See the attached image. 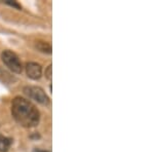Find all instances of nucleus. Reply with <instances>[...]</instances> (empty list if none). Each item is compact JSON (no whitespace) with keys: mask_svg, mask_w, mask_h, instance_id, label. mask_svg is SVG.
Here are the masks:
<instances>
[{"mask_svg":"<svg viewBox=\"0 0 154 152\" xmlns=\"http://www.w3.org/2000/svg\"><path fill=\"white\" fill-rule=\"evenodd\" d=\"M11 115L20 126L35 128L40 121V112L32 102L23 97H16L11 102Z\"/></svg>","mask_w":154,"mask_h":152,"instance_id":"1","label":"nucleus"},{"mask_svg":"<svg viewBox=\"0 0 154 152\" xmlns=\"http://www.w3.org/2000/svg\"><path fill=\"white\" fill-rule=\"evenodd\" d=\"M1 60L4 65L9 69L11 72L16 74H21L23 71L22 62L20 60L19 56L16 53L9 49H5L1 53Z\"/></svg>","mask_w":154,"mask_h":152,"instance_id":"2","label":"nucleus"},{"mask_svg":"<svg viewBox=\"0 0 154 152\" xmlns=\"http://www.w3.org/2000/svg\"><path fill=\"white\" fill-rule=\"evenodd\" d=\"M23 92L29 99L34 100L35 102L41 104L43 106H48L49 102H51V100H49L48 95L45 94V92L41 88H39V86H35V85L25 86Z\"/></svg>","mask_w":154,"mask_h":152,"instance_id":"3","label":"nucleus"},{"mask_svg":"<svg viewBox=\"0 0 154 152\" xmlns=\"http://www.w3.org/2000/svg\"><path fill=\"white\" fill-rule=\"evenodd\" d=\"M26 73L29 78L33 80H38L42 75L41 65L35 62H29L26 64Z\"/></svg>","mask_w":154,"mask_h":152,"instance_id":"4","label":"nucleus"},{"mask_svg":"<svg viewBox=\"0 0 154 152\" xmlns=\"http://www.w3.org/2000/svg\"><path fill=\"white\" fill-rule=\"evenodd\" d=\"M35 47L37 48V51H39L42 54H51V51H53V48H51V44L48 43L46 41H36L35 43Z\"/></svg>","mask_w":154,"mask_h":152,"instance_id":"5","label":"nucleus"},{"mask_svg":"<svg viewBox=\"0 0 154 152\" xmlns=\"http://www.w3.org/2000/svg\"><path fill=\"white\" fill-rule=\"evenodd\" d=\"M12 144V140L8 137L0 134V152H7Z\"/></svg>","mask_w":154,"mask_h":152,"instance_id":"6","label":"nucleus"},{"mask_svg":"<svg viewBox=\"0 0 154 152\" xmlns=\"http://www.w3.org/2000/svg\"><path fill=\"white\" fill-rule=\"evenodd\" d=\"M44 75H45V78L48 79V80L51 81V79H53V66H51V65H49L48 68L45 69Z\"/></svg>","mask_w":154,"mask_h":152,"instance_id":"7","label":"nucleus"},{"mask_svg":"<svg viewBox=\"0 0 154 152\" xmlns=\"http://www.w3.org/2000/svg\"><path fill=\"white\" fill-rule=\"evenodd\" d=\"M5 3L12 7H14V8H17V9H22V5L20 3H18L17 1H9V0H7V1H5Z\"/></svg>","mask_w":154,"mask_h":152,"instance_id":"8","label":"nucleus"},{"mask_svg":"<svg viewBox=\"0 0 154 152\" xmlns=\"http://www.w3.org/2000/svg\"><path fill=\"white\" fill-rule=\"evenodd\" d=\"M33 152H48V151H46V150H41V149H35Z\"/></svg>","mask_w":154,"mask_h":152,"instance_id":"9","label":"nucleus"}]
</instances>
